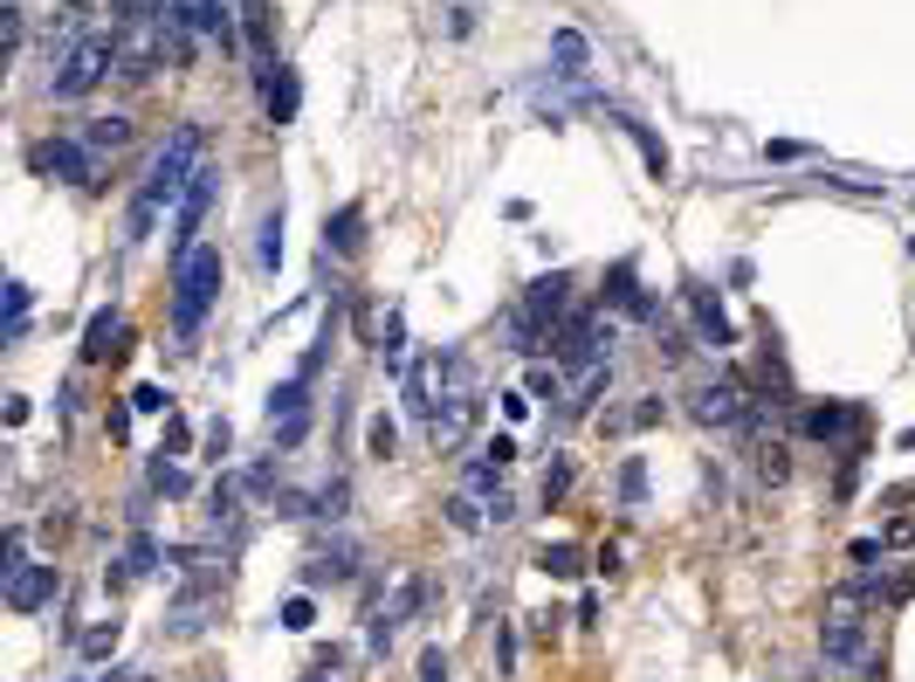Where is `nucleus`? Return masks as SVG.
<instances>
[{
    "label": "nucleus",
    "mask_w": 915,
    "mask_h": 682,
    "mask_svg": "<svg viewBox=\"0 0 915 682\" xmlns=\"http://www.w3.org/2000/svg\"><path fill=\"white\" fill-rule=\"evenodd\" d=\"M523 393H530V400H538V393L558 400V372H551V365H530V386H523Z\"/></svg>",
    "instance_id": "obj_43"
},
{
    "label": "nucleus",
    "mask_w": 915,
    "mask_h": 682,
    "mask_svg": "<svg viewBox=\"0 0 915 682\" xmlns=\"http://www.w3.org/2000/svg\"><path fill=\"white\" fill-rule=\"evenodd\" d=\"M220 276H228L220 248H207V241L179 248V262H173V324H179V331H200V318H207L214 297H220Z\"/></svg>",
    "instance_id": "obj_2"
},
{
    "label": "nucleus",
    "mask_w": 915,
    "mask_h": 682,
    "mask_svg": "<svg viewBox=\"0 0 915 682\" xmlns=\"http://www.w3.org/2000/svg\"><path fill=\"white\" fill-rule=\"evenodd\" d=\"M200 166H207V132H200V124H179V132L152 152V173H145L138 200H132V241H145V228L159 221V207H173L186 186H194Z\"/></svg>",
    "instance_id": "obj_1"
},
{
    "label": "nucleus",
    "mask_w": 915,
    "mask_h": 682,
    "mask_svg": "<svg viewBox=\"0 0 915 682\" xmlns=\"http://www.w3.org/2000/svg\"><path fill=\"white\" fill-rule=\"evenodd\" d=\"M132 407H138V414H166L173 400H166V386H138V393H132Z\"/></svg>",
    "instance_id": "obj_41"
},
{
    "label": "nucleus",
    "mask_w": 915,
    "mask_h": 682,
    "mask_svg": "<svg viewBox=\"0 0 915 682\" xmlns=\"http://www.w3.org/2000/svg\"><path fill=\"white\" fill-rule=\"evenodd\" d=\"M606 303H613V310H626V318H641V324H654V318H661V310H654V297L641 290L634 262H613V269H606Z\"/></svg>",
    "instance_id": "obj_14"
},
{
    "label": "nucleus",
    "mask_w": 915,
    "mask_h": 682,
    "mask_svg": "<svg viewBox=\"0 0 915 682\" xmlns=\"http://www.w3.org/2000/svg\"><path fill=\"white\" fill-rule=\"evenodd\" d=\"M303 434H310V380L269 386V442L275 448H303Z\"/></svg>",
    "instance_id": "obj_6"
},
{
    "label": "nucleus",
    "mask_w": 915,
    "mask_h": 682,
    "mask_svg": "<svg viewBox=\"0 0 915 682\" xmlns=\"http://www.w3.org/2000/svg\"><path fill=\"white\" fill-rule=\"evenodd\" d=\"M228 442H235V427H228V421H214V427H207V455L220 462V455H228Z\"/></svg>",
    "instance_id": "obj_44"
},
{
    "label": "nucleus",
    "mask_w": 915,
    "mask_h": 682,
    "mask_svg": "<svg viewBox=\"0 0 915 682\" xmlns=\"http://www.w3.org/2000/svg\"><path fill=\"white\" fill-rule=\"evenodd\" d=\"M214 186H220V173H214V166H200V173H194V186L179 194V221H173V228H179V248H194V228L207 221V207H214Z\"/></svg>",
    "instance_id": "obj_16"
},
{
    "label": "nucleus",
    "mask_w": 915,
    "mask_h": 682,
    "mask_svg": "<svg viewBox=\"0 0 915 682\" xmlns=\"http://www.w3.org/2000/svg\"><path fill=\"white\" fill-rule=\"evenodd\" d=\"M76 138H83V145H90V152H97V159H104V152H117L124 138H132V124H124V117H90Z\"/></svg>",
    "instance_id": "obj_28"
},
{
    "label": "nucleus",
    "mask_w": 915,
    "mask_h": 682,
    "mask_svg": "<svg viewBox=\"0 0 915 682\" xmlns=\"http://www.w3.org/2000/svg\"><path fill=\"white\" fill-rule=\"evenodd\" d=\"M117 70V35L104 42V35H90L76 55H62L55 70H49V97H62V104H76V97H90L104 76Z\"/></svg>",
    "instance_id": "obj_3"
},
{
    "label": "nucleus",
    "mask_w": 915,
    "mask_h": 682,
    "mask_svg": "<svg viewBox=\"0 0 915 682\" xmlns=\"http://www.w3.org/2000/svg\"><path fill=\"white\" fill-rule=\"evenodd\" d=\"M207 607H214V586H194V593H179V600H173V613H166V628H173L179 641H194V634L207 628Z\"/></svg>",
    "instance_id": "obj_22"
},
{
    "label": "nucleus",
    "mask_w": 915,
    "mask_h": 682,
    "mask_svg": "<svg viewBox=\"0 0 915 682\" xmlns=\"http://www.w3.org/2000/svg\"><path fill=\"white\" fill-rule=\"evenodd\" d=\"M235 8H241V35H248V49L269 62V0H235Z\"/></svg>",
    "instance_id": "obj_30"
},
{
    "label": "nucleus",
    "mask_w": 915,
    "mask_h": 682,
    "mask_svg": "<svg viewBox=\"0 0 915 682\" xmlns=\"http://www.w3.org/2000/svg\"><path fill=\"white\" fill-rule=\"evenodd\" d=\"M551 62H558V76H564V83H579V76H585L592 49H585L579 28H558V35H551Z\"/></svg>",
    "instance_id": "obj_24"
},
{
    "label": "nucleus",
    "mask_w": 915,
    "mask_h": 682,
    "mask_svg": "<svg viewBox=\"0 0 915 682\" xmlns=\"http://www.w3.org/2000/svg\"><path fill=\"white\" fill-rule=\"evenodd\" d=\"M757 476H765V483H784V476H792V462H784L778 442H771V448H757Z\"/></svg>",
    "instance_id": "obj_39"
},
{
    "label": "nucleus",
    "mask_w": 915,
    "mask_h": 682,
    "mask_svg": "<svg viewBox=\"0 0 915 682\" xmlns=\"http://www.w3.org/2000/svg\"><path fill=\"white\" fill-rule=\"evenodd\" d=\"M440 510H448V524H455V531H489V504H476V489H455Z\"/></svg>",
    "instance_id": "obj_27"
},
{
    "label": "nucleus",
    "mask_w": 915,
    "mask_h": 682,
    "mask_svg": "<svg viewBox=\"0 0 915 682\" xmlns=\"http://www.w3.org/2000/svg\"><path fill=\"white\" fill-rule=\"evenodd\" d=\"M682 303H688V318H696V331H703L709 352H730V345H737V324L722 318V303H716L709 283H682Z\"/></svg>",
    "instance_id": "obj_10"
},
{
    "label": "nucleus",
    "mask_w": 915,
    "mask_h": 682,
    "mask_svg": "<svg viewBox=\"0 0 915 682\" xmlns=\"http://www.w3.org/2000/svg\"><path fill=\"white\" fill-rule=\"evenodd\" d=\"M35 173H49V179H62V186H97V179H104V159H97L83 138H49V145H35Z\"/></svg>",
    "instance_id": "obj_5"
},
{
    "label": "nucleus",
    "mask_w": 915,
    "mask_h": 682,
    "mask_svg": "<svg viewBox=\"0 0 915 682\" xmlns=\"http://www.w3.org/2000/svg\"><path fill=\"white\" fill-rule=\"evenodd\" d=\"M668 421V400L661 393H647L641 407H626V414H606V434H634V427H661Z\"/></svg>",
    "instance_id": "obj_25"
},
{
    "label": "nucleus",
    "mask_w": 915,
    "mask_h": 682,
    "mask_svg": "<svg viewBox=\"0 0 915 682\" xmlns=\"http://www.w3.org/2000/svg\"><path fill=\"white\" fill-rule=\"evenodd\" d=\"M117 641H124V620H104V628H90V634H83V655H90V662H104Z\"/></svg>",
    "instance_id": "obj_35"
},
{
    "label": "nucleus",
    "mask_w": 915,
    "mask_h": 682,
    "mask_svg": "<svg viewBox=\"0 0 915 682\" xmlns=\"http://www.w3.org/2000/svg\"><path fill=\"white\" fill-rule=\"evenodd\" d=\"M352 566H358V545L352 538H337V545H324L318 558H310V566H303V586H344V579H352Z\"/></svg>",
    "instance_id": "obj_19"
},
{
    "label": "nucleus",
    "mask_w": 915,
    "mask_h": 682,
    "mask_svg": "<svg viewBox=\"0 0 915 682\" xmlns=\"http://www.w3.org/2000/svg\"><path fill=\"white\" fill-rule=\"evenodd\" d=\"M517 310H523V318L551 338V324L572 318V283H564V276H538V283L523 290V303H517Z\"/></svg>",
    "instance_id": "obj_11"
},
{
    "label": "nucleus",
    "mask_w": 915,
    "mask_h": 682,
    "mask_svg": "<svg viewBox=\"0 0 915 682\" xmlns=\"http://www.w3.org/2000/svg\"><path fill=\"white\" fill-rule=\"evenodd\" d=\"M303 682H331V675H324V669H318V675H303Z\"/></svg>",
    "instance_id": "obj_49"
},
{
    "label": "nucleus",
    "mask_w": 915,
    "mask_h": 682,
    "mask_svg": "<svg viewBox=\"0 0 915 682\" xmlns=\"http://www.w3.org/2000/svg\"><path fill=\"white\" fill-rule=\"evenodd\" d=\"M688 414H696L703 427H744L750 421V400L737 380H703L696 393H688Z\"/></svg>",
    "instance_id": "obj_9"
},
{
    "label": "nucleus",
    "mask_w": 915,
    "mask_h": 682,
    "mask_svg": "<svg viewBox=\"0 0 915 682\" xmlns=\"http://www.w3.org/2000/svg\"><path fill=\"white\" fill-rule=\"evenodd\" d=\"M476 421H482V400L476 393H448L440 407L427 414V442H434V455H455L468 434H476Z\"/></svg>",
    "instance_id": "obj_7"
},
{
    "label": "nucleus",
    "mask_w": 915,
    "mask_h": 682,
    "mask_svg": "<svg viewBox=\"0 0 915 682\" xmlns=\"http://www.w3.org/2000/svg\"><path fill=\"white\" fill-rule=\"evenodd\" d=\"M152 572H159V538H152V531H138L132 545H124V558H117V566L104 572L111 586H132V579H152Z\"/></svg>",
    "instance_id": "obj_18"
},
{
    "label": "nucleus",
    "mask_w": 915,
    "mask_h": 682,
    "mask_svg": "<svg viewBox=\"0 0 915 682\" xmlns=\"http://www.w3.org/2000/svg\"><path fill=\"white\" fill-rule=\"evenodd\" d=\"M881 558V538H854V566H874Z\"/></svg>",
    "instance_id": "obj_48"
},
{
    "label": "nucleus",
    "mask_w": 915,
    "mask_h": 682,
    "mask_svg": "<svg viewBox=\"0 0 915 682\" xmlns=\"http://www.w3.org/2000/svg\"><path fill=\"white\" fill-rule=\"evenodd\" d=\"M551 345H558V365L592 372V365H606V359H613V324H606V318H592V310H572V318L551 331Z\"/></svg>",
    "instance_id": "obj_4"
},
{
    "label": "nucleus",
    "mask_w": 915,
    "mask_h": 682,
    "mask_svg": "<svg viewBox=\"0 0 915 682\" xmlns=\"http://www.w3.org/2000/svg\"><path fill=\"white\" fill-rule=\"evenodd\" d=\"M641 496H647V462H641V455H626V462H620V504H626V510H641Z\"/></svg>",
    "instance_id": "obj_33"
},
{
    "label": "nucleus",
    "mask_w": 915,
    "mask_h": 682,
    "mask_svg": "<svg viewBox=\"0 0 915 682\" xmlns=\"http://www.w3.org/2000/svg\"><path fill=\"white\" fill-rule=\"evenodd\" d=\"M256 262H262V269H275V262H282V207H275V214H262V228H256Z\"/></svg>",
    "instance_id": "obj_32"
},
{
    "label": "nucleus",
    "mask_w": 915,
    "mask_h": 682,
    "mask_svg": "<svg viewBox=\"0 0 915 682\" xmlns=\"http://www.w3.org/2000/svg\"><path fill=\"white\" fill-rule=\"evenodd\" d=\"M124 352V318L117 310H90L83 324V359H117Z\"/></svg>",
    "instance_id": "obj_21"
},
{
    "label": "nucleus",
    "mask_w": 915,
    "mask_h": 682,
    "mask_svg": "<svg viewBox=\"0 0 915 682\" xmlns=\"http://www.w3.org/2000/svg\"><path fill=\"white\" fill-rule=\"evenodd\" d=\"M344 504H352V483H324L318 489V517H344Z\"/></svg>",
    "instance_id": "obj_40"
},
{
    "label": "nucleus",
    "mask_w": 915,
    "mask_h": 682,
    "mask_svg": "<svg viewBox=\"0 0 915 682\" xmlns=\"http://www.w3.org/2000/svg\"><path fill=\"white\" fill-rule=\"evenodd\" d=\"M620 132L634 138V145H641V159H647V173H654V179H668V145H661V138L647 132L641 117H626V111H620Z\"/></svg>",
    "instance_id": "obj_26"
},
{
    "label": "nucleus",
    "mask_w": 915,
    "mask_h": 682,
    "mask_svg": "<svg viewBox=\"0 0 915 682\" xmlns=\"http://www.w3.org/2000/svg\"><path fill=\"white\" fill-rule=\"evenodd\" d=\"M186 442H194V434H186V421H166V448H159V455H186Z\"/></svg>",
    "instance_id": "obj_46"
},
{
    "label": "nucleus",
    "mask_w": 915,
    "mask_h": 682,
    "mask_svg": "<svg viewBox=\"0 0 915 682\" xmlns=\"http://www.w3.org/2000/svg\"><path fill=\"white\" fill-rule=\"evenodd\" d=\"M282 628H290V634H310V628H318V607H310V593H290V600H282Z\"/></svg>",
    "instance_id": "obj_34"
},
{
    "label": "nucleus",
    "mask_w": 915,
    "mask_h": 682,
    "mask_svg": "<svg viewBox=\"0 0 915 682\" xmlns=\"http://www.w3.org/2000/svg\"><path fill=\"white\" fill-rule=\"evenodd\" d=\"M420 682H448V655L440 648H420Z\"/></svg>",
    "instance_id": "obj_42"
},
{
    "label": "nucleus",
    "mask_w": 915,
    "mask_h": 682,
    "mask_svg": "<svg viewBox=\"0 0 915 682\" xmlns=\"http://www.w3.org/2000/svg\"><path fill=\"white\" fill-rule=\"evenodd\" d=\"M799 427L812 434V442H846V434L861 427V407H854V400H826V407H805Z\"/></svg>",
    "instance_id": "obj_15"
},
{
    "label": "nucleus",
    "mask_w": 915,
    "mask_h": 682,
    "mask_svg": "<svg viewBox=\"0 0 915 682\" xmlns=\"http://www.w3.org/2000/svg\"><path fill=\"white\" fill-rule=\"evenodd\" d=\"M365 455H372V462H393V455H399V427H393V414H372V421H365Z\"/></svg>",
    "instance_id": "obj_31"
},
{
    "label": "nucleus",
    "mask_w": 915,
    "mask_h": 682,
    "mask_svg": "<svg viewBox=\"0 0 915 682\" xmlns=\"http://www.w3.org/2000/svg\"><path fill=\"white\" fill-rule=\"evenodd\" d=\"M819 648H826V662H867V620L846 607V593L833 600L826 620H819Z\"/></svg>",
    "instance_id": "obj_8"
},
{
    "label": "nucleus",
    "mask_w": 915,
    "mask_h": 682,
    "mask_svg": "<svg viewBox=\"0 0 915 682\" xmlns=\"http://www.w3.org/2000/svg\"><path fill=\"white\" fill-rule=\"evenodd\" d=\"M496 662H502V675H510V669H517V634H510V628H502V634H496Z\"/></svg>",
    "instance_id": "obj_47"
},
{
    "label": "nucleus",
    "mask_w": 915,
    "mask_h": 682,
    "mask_svg": "<svg viewBox=\"0 0 915 682\" xmlns=\"http://www.w3.org/2000/svg\"><path fill=\"white\" fill-rule=\"evenodd\" d=\"M358 248H365V207L352 200L324 221V256H358Z\"/></svg>",
    "instance_id": "obj_17"
},
{
    "label": "nucleus",
    "mask_w": 915,
    "mask_h": 682,
    "mask_svg": "<svg viewBox=\"0 0 915 682\" xmlns=\"http://www.w3.org/2000/svg\"><path fill=\"white\" fill-rule=\"evenodd\" d=\"M538 572H544V579H579V572H585V551H579V545H544V551H538Z\"/></svg>",
    "instance_id": "obj_29"
},
{
    "label": "nucleus",
    "mask_w": 915,
    "mask_h": 682,
    "mask_svg": "<svg viewBox=\"0 0 915 682\" xmlns=\"http://www.w3.org/2000/svg\"><path fill=\"white\" fill-rule=\"evenodd\" d=\"M297 104H303V83L290 62H262V111L269 124H297Z\"/></svg>",
    "instance_id": "obj_13"
},
{
    "label": "nucleus",
    "mask_w": 915,
    "mask_h": 682,
    "mask_svg": "<svg viewBox=\"0 0 915 682\" xmlns=\"http://www.w3.org/2000/svg\"><path fill=\"white\" fill-rule=\"evenodd\" d=\"M152 489H159V496H186V469H179V462H152Z\"/></svg>",
    "instance_id": "obj_38"
},
{
    "label": "nucleus",
    "mask_w": 915,
    "mask_h": 682,
    "mask_svg": "<svg viewBox=\"0 0 915 682\" xmlns=\"http://www.w3.org/2000/svg\"><path fill=\"white\" fill-rule=\"evenodd\" d=\"M572 455H551V469H544V504H564V489H572Z\"/></svg>",
    "instance_id": "obj_37"
},
{
    "label": "nucleus",
    "mask_w": 915,
    "mask_h": 682,
    "mask_svg": "<svg viewBox=\"0 0 915 682\" xmlns=\"http://www.w3.org/2000/svg\"><path fill=\"white\" fill-rule=\"evenodd\" d=\"M28 303H35V290H28L21 276H14V283H8V338H21V331H28Z\"/></svg>",
    "instance_id": "obj_36"
},
{
    "label": "nucleus",
    "mask_w": 915,
    "mask_h": 682,
    "mask_svg": "<svg viewBox=\"0 0 915 682\" xmlns=\"http://www.w3.org/2000/svg\"><path fill=\"white\" fill-rule=\"evenodd\" d=\"M881 545H915V517H895L888 531H881Z\"/></svg>",
    "instance_id": "obj_45"
},
{
    "label": "nucleus",
    "mask_w": 915,
    "mask_h": 682,
    "mask_svg": "<svg viewBox=\"0 0 915 682\" xmlns=\"http://www.w3.org/2000/svg\"><path fill=\"white\" fill-rule=\"evenodd\" d=\"M510 462H517V442H510V434H496V442H482V455L476 462H468V489H496V476L502 469H510Z\"/></svg>",
    "instance_id": "obj_20"
},
{
    "label": "nucleus",
    "mask_w": 915,
    "mask_h": 682,
    "mask_svg": "<svg viewBox=\"0 0 915 682\" xmlns=\"http://www.w3.org/2000/svg\"><path fill=\"white\" fill-rule=\"evenodd\" d=\"M241 489L248 483H235V476H220L207 489V524H214V531H235V524H241Z\"/></svg>",
    "instance_id": "obj_23"
},
{
    "label": "nucleus",
    "mask_w": 915,
    "mask_h": 682,
    "mask_svg": "<svg viewBox=\"0 0 915 682\" xmlns=\"http://www.w3.org/2000/svg\"><path fill=\"white\" fill-rule=\"evenodd\" d=\"M49 600H55V566H35V558L8 566V607L14 613H42Z\"/></svg>",
    "instance_id": "obj_12"
}]
</instances>
